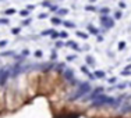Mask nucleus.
Returning a JSON list of instances; mask_svg holds the SVG:
<instances>
[{"instance_id": "nucleus-1", "label": "nucleus", "mask_w": 131, "mask_h": 118, "mask_svg": "<svg viewBox=\"0 0 131 118\" xmlns=\"http://www.w3.org/2000/svg\"><path fill=\"white\" fill-rule=\"evenodd\" d=\"M92 107H100V106H112V107L117 108L120 106V99H113V97H109L106 94H100L92 101L91 104Z\"/></svg>"}, {"instance_id": "nucleus-2", "label": "nucleus", "mask_w": 131, "mask_h": 118, "mask_svg": "<svg viewBox=\"0 0 131 118\" xmlns=\"http://www.w3.org/2000/svg\"><path fill=\"white\" fill-rule=\"evenodd\" d=\"M91 85H89L88 82H81L80 83V86H78V90L75 92V94H73V96L70 97L71 100H75V99H78V97H82L85 93H91Z\"/></svg>"}, {"instance_id": "nucleus-3", "label": "nucleus", "mask_w": 131, "mask_h": 118, "mask_svg": "<svg viewBox=\"0 0 131 118\" xmlns=\"http://www.w3.org/2000/svg\"><path fill=\"white\" fill-rule=\"evenodd\" d=\"M99 21H100V24H102L103 27H106L107 29L114 27V20L110 17V15H100Z\"/></svg>"}, {"instance_id": "nucleus-4", "label": "nucleus", "mask_w": 131, "mask_h": 118, "mask_svg": "<svg viewBox=\"0 0 131 118\" xmlns=\"http://www.w3.org/2000/svg\"><path fill=\"white\" fill-rule=\"evenodd\" d=\"M8 76H10V71H8V69H1V71H0V85H1V86L6 85Z\"/></svg>"}, {"instance_id": "nucleus-5", "label": "nucleus", "mask_w": 131, "mask_h": 118, "mask_svg": "<svg viewBox=\"0 0 131 118\" xmlns=\"http://www.w3.org/2000/svg\"><path fill=\"white\" fill-rule=\"evenodd\" d=\"M103 92H105V89H103L102 86H99V88H96V89H93L92 92H91V94L88 96V99H91V100H95L98 96H100V94H103Z\"/></svg>"}, {"instance_id": "nucleus-6", "label": "nucleus", "mask_w": 131, "mask_h": 118, "mask_svg": "<svg viewBox=\"0 0 131 118\" xmlns=\"http://www.w3.org/2000/svg\"><path fill=\"white\" fill-rule=\"evenodd\" d=\"M64 46H71V47L74 49V50H77V52H80V50H82V49H80V46L75 43V42H73V40H68V42H66L64 43Z\"/></svg>"}, {"instance_id": "nucleus-7", "label": "nucleus", "mask_w": 131, "mask_h": 118, "mask_svg": "<svg viewBox=\"0 0 131 118\" xmlns=\"http://www.w3.org/2000/svg\"><path fill=\"white\" fill-rule=\"evenodd\" d=\"M64 76H66V79H74V71L73 69H66L64 71Z\"/></svg>"}, {"instance_id": "nucleus-8", "label": "nucleus", "mask_w": 131, "mask_h": 118, "mask_svg": "<svg viewBox=\"0 0 131 118\" xmlns=\"http://www.w3.org/2000/svg\"><path fill=\"white\" fill-rule=\"evenodd\" d=\"M93 75H95V78H98V79H103V78L106 76V74H105V71H100V69H96Z\"/></svg>"}, {"instance_id": "nucleus-9", "label": "nucleus", "mask_w": 131, "mask_h": 118, "mask_svg": "<svg viewBox=\"0 0 131 118\" xmlns=\"http://www.w3.org/2000/svg\"><path fill=\"white\" fill-rule=\"evenodd\" d=\"M87 29H88L89 33H92V35H99V31H98V29H96L93 25H88V27H87Z\"/></svg>"}, {"instance_id": "nucleus-10", "label": "nucleus", "mask_w": 131, "mask_h": 118, "mask_svg": "<svg viewBox=\"0 0 131 118\" xmlns=\"http://www.w3.org/2000/svg\"><path fill=\"white\" fill-rule=\"evenodd\" d=\"M50 21H52V24H53V25H60V24H63V21H61L59 17H52V20H50Z\"/></svg>"}, {"instance_id": "nucleus-11", "label": "nucleus", "mask_w": 131, "mask_h": 118, "mask_svg": "<svg viewBox=\"0 0 131 118\" xmlns=\"http://www.w3.org/2000/svg\"><path fill=\"white\" fill-rule=\"evenodd\" d=\"M66 14H68L67 8H59V10H57V15H59V18H60L61 15H66Z\"/></svg>"}, {"instance_id": "nucleus-12", "label": "nucleus", "mask_w": 131, "mask_h": 118, "mask_svg": "<svg viewBox=\"0 0 131 118\" xmlns=\"http://www.w3.org/2000/svg\"><path fill=\"white\" fill-rule=\"evenodd\" d=\"M87 64H88V65H95V61H93V57L92 56H87Z\"/></svg>"}, {"instance_id": "nucleus-13", "label": "nucleus", "mask_w": 131, "mask_h": 118, "mask_svg": "<svg viewBox=\"0 0 131 118\" xmlns=\"http://www.w3.org/2000/svg\"><path fill=\"white\" fill-rule=\"evenodd\" d=\"M63 25L66 28H75V24L74 22H70V21H63Z\"/></svg>"}, {"instance_id": "nucleus-14", "label": "nucleus", "mask_w": 131, "mask_h": 118, "mask_svg": "<svg viewBox=\"0 0 131 118\" xmlns=\"http://www.w3.org/2000/svg\"><path fill=\"white\" fill-rule=\"evenodd\" d=\"M53 29H45V31H42L41 32V35H42V36H46V35H50V36H52V33H53Z\"/></svg>"}, {"instance_id": "nucleus-15", "label": "nucleus", "mask_w": 131, "mask_h": 118, "mask_svg": "<svg viewBox=\"0 0 131 118\" xmlns=\"http://www.w3.org/2000/svg\"><path fill=\"white\" fill-rule=\"evenodd\" d=\"M17 10L15 8H7V10L4 11V15H11V14H15Z\"/></svg>"}, {"instance_id": "nucleus-16", "label": "nucleus", "mask_w": 131, "mask_h": 118, "mask_svg": "<svg viewBox=\"0 0 131 118\" xmlns=\"http://www.w3.org/2000/svg\"><path fill=\"white\" fill-rule=\"evenodd\" d=\"M77 36H80L81 39H88V33L81 32V31H77Z\"/></svg>"}, {"instance_id": "nucleus-17", "label": "nucleus", "mask_w": 131, "mask_h": 118, "mask_svg": "<svg viewBox=\"0 0 131 118\" xmlns=\"http://www.w3.org/2000/svg\"><path fill=\"white\" fill-rule=\"evenodd\" d=\"M78 117H80V114H77V113H71V114L63 115V118H78Z\"/></svg>"}, {"instance_id": "nucleus-18", "label": "nucleus", "mask_w": 131, "mask_h": 118, "mask_svg": "<svg viewBox=\"0 0 131 118\" xmlns=\"http://www.w3.org/2000/svg\"><path fill=\"white\" fill-rule=\"evenodd\" d=\"M100 13H102V15H107V14L110 13V8H107V7H102V8H100Z\"/></svg>"}, {"instance_id": "nucleus-19", "label": "nucleus", "mask_w": 131, "mask_h": 118, "mask_svg": "<svg viewBox=\"0 0 131 118\" xmlns=\"http://www.w3.org/2000/svg\"><path fill=\"white\" fill-rule=\"evenodd\" d=\"M20 32H21V28H20V27H18V28H11V33H13V35H18Z\"/></svg>"}, {"instance_id": "nucleus-20", "label": "nucleus", "mask_w": 131, "mask_h": 118, "mask_svg": "<svg viewBox=\"0 0 131 118\" xmlns=\"http://www.w3.org/2000/svg\"><path fill=\"white\" fill-rule=\"evenodd\" d=\"M20 15H21V17H28V15H29V11L28 10H21V11H20Z\"/></svg>"}, {"instance_id": "nucleus-21", "label": "nucleus", "mask_w": 131, "mask_h": 118, "mask_svg": "<svg viewBox=\"0 0 131 118\" xmlns=\"http://www.w3.org/2000/svg\"><path fill=\"white\" fill-rule=\"evenodd\" d=\"M29 24H31V18H27V20H24V21H22L21 27H28Z\"/></svg>"}, {"instance_id": "nucleus-22", "label": "nucleus", "mask_w": 131, "mask_h": 118, "mask_svg": "<svg viewBox=\"0 0 131 118\" xmlns=\"http://www.w3.org/2000/svg\"><path fill=\"white\" fill-rule=\"evenodd\" d=\"M85 10H87V11H95L96 7H95V6H91V4H88V6H85Z\"/></svg>"}, {"instance_id": "nucleus-23", "label": "nucleus", "mask_w": 131, "mask_h": 118, "mask_svg": "<svg viewBox=\"0 0 131 118\" xmlns=\"http://www.w3.org/2000/svg\"><path fill=\"white\" fill-rule=\"evenodd\" d=\"M81 71L85 74V75H89V74H91V72L88 71V67H87V65H82V67H81Z\"/></svg>"}, {"instance_id": "nucleus-24", "label": "nucleus", "mask_w": 131, "mask_h": 118, "mask_svg": "<svg viewBox=\"0 0 131 118\" xmlns=\"http://www.w3.org/2000/svg\"><path fill=\"white\" fill-rule=\"evenodd\" d=\"M121 17H123L121 11H116V13H114V20H120Z\"/></svg>"}, {"instance_id": "nucleus-25", "label": "nucleus", "mask_w": 131, "mask_h": 118, "mask_svg": "<svg viewBox=\"0 0 131 118\" xmlns=\"http://www.w3.org/2000/svg\"><path fill=\"white\" fill-rule=\"evenodd\" d=\"M121 111H123V113H126V111H131V106H126V104H124L123 107H121Z\"/></svg>"}, {"instance_id": "nucleus-26", "label": "nucleus", "mask_w": 131, "mask_h": 118, "mask_svg": "<svg viewBox=\"0 0 131 118\" xmlns=\"http://www.w3.org/2000/svg\"><path fill=\"white\" fill-rule=\"evenodd\" d=\"M68 35H67V32L66 31H61V32H59V38H67Z\"/></svg>"}, {"instance_id": "nucleus-27", "label": "nucleus", "mask_w": 131, "mask_h": 118, "mask_svg": "<svg viewBox=\"0 0 131 118\" xmlns=\"http://www.w3.org/2000/svg\"><path fill=\"white\" fill-rule=\"evenodd\" d=\"M124 47H126V42L121 40L120 43H119V50H124Z\"/></svg>"}, {"instance_id": "nucleus-28", "label": "nucleus", "mask_w": 131, "mask_h": 118, "mask_svg": "<svg viewBox=\"0 0 131 118\" xmlns=\"http://www.w3.org/2000/svg\"><path fill=\"white\" fill-rule=\"evenodd\" d=\"M121 75H123V76H128V75H131V71H127V69H123V71H121Z\"/></svg>"}, {"instance_id": "nucleus-29", "label": "nucleus", "mask_w": 131, "mask_h": 118, "mask_svg": "<svg viewBox=\"0 0 131 118\" xmlns=\"http://www.w3.org/2000/svg\"><path fill=\"white\" fill-rule=\"evenodd\" d=\"M116 82H117V78H116V76H113V78H109V83H110V85H114Z\"/></svg>"}, {"instance_id": "nucleus-30", "label": "nucleus", "mask_w": 131, "mask_h": 118, "mask_svg": "<svg viewBox=\"0 0 131 118\" xmlns=\"http://www.w3.org/2000/svg\"><path fill=\"white\" fill-rule=\"evenodd\" d=\"M8 22H10V21H8V18H1V20H0V24L8 25Z\"/></svg>"}, {"instance_id": "nucleus-31", "label": "nucleus", "mask_w": 131, "mask_h": 118, "mask_svg": "<svg viewBox=\"0 0 131 118\" xmlns=\"http://www.w3.org/2000/svg\"><path fill=\"white\" fill-rule=\"evenodd\" d=\"M75 59H77V56L73 54V56H67V59L66 60H67V61H73V60H75Z\"/></svg>"}, {"instance_id": "nucleus-32", "label": "nucleus", "mask_w": 131, "mask_h": 118, "mask_svg": "<svg viewBox=\"0 0 131 118\" xmlns=\"http://www.w3.org/2000/svg\"><path fill=\"white\" fill-rule=\"evenodd\" d=\"M7 43H8L7 40H0V49H1V47H6V46H7Z\"/></svg>"}, {"instance_id": "nucleus-33", "label": "nucleus", "mask_w": 131, "mask_h": 118, "mask_svg": "<svg viewBox=\"0 0 131 118\" xmlns=\"http://www.w3.org/2000/svg\"><path fill=\"white\" fill-rule=\"evenodd\" d=\"M50 6H52L50 1H42V7H49V8H50Z\"/></svg>"}, {"instance_id": "nucleus-34", "label": "nucleus", "mask_w": 131, "mask_h": 118, "mask_svg": "<svg viewBox=\"0 0 131 118\" xmlns=\"http://www.w3.org/2000/svg\"><path fill=\"white\" fill-rule=\"evenodd\" d=\"M56 47L57 49H59V47H64V43H63V42H60V40H57L56 42Z\"/></svg>"}, {"instance_id": "nucleus-35", "label": "nucleus", "mask_w": 131, "mask_h": 118, "mask_svg": "<svg viewBox=\"0 0 131 118\" xmlns=\"http://www.w3.org/2000/svg\"><path fill=\"white\" fill-rule=\"evenodd\" d=\"M42 54H43V53L41 52V50H36V52H35V57H38V59H41V57H42Z\"/></svg>"}, {"instance_id": "nucleus-36", "label": "nucleus", "mask_w": 131, "mask_h": 118, "mask_svg": "<svg viewBox=\"0 0 131 118\" xmlns=\"http://www.w3.org/2000/svg\"><path fill=\"white\" fill-rule=\"evenodd\" d=\"M45 18H47V14H46V13L39 14V20H45Z\"/></svg>"}, {"instance_id": "nucleus-37", "label": "nucleus", "mask_w": 131, "mask_h": 118, "mask_svg": "<svg viewBox=\"0 0 131 118\" xmlns=\"http://www.w3.org/2000/svg\"><path fill=\"white\" fill-rule=\"evenodd\" d=\"M128 85L127 83H120V85H117V88H119V89H124V88H127Z\"/></svg>"}, {"instance_id": "nucleus-38", "label": "nucleus", "mask_w": 131, "mask_h": 118, "mask_svg": "<svg viewBox=\"0 0 131 118\" xmlns=\"http://www.w3.org/2000/svg\"><path fill=\"white\" fill-rule=\"evenodd\" d=\"M56 57H57L56 52H53V53H52V56H50V60H52V61H54V60H56Z\"/></svg>"}, {"instance_id": "nucleus-39", "label": "nucleus", "mask_w": 131, "mask_h": 118, "mask_svg": "<svg viewBox=\"0 0 131 118\" xmlns=\"http://www.w3.org/2000/svg\"><path fill=\"white\" fill-rule=\"evenodd\" d=\"M57 38H59V32L54 31L53 33H52V39H57Z\"/></svg>"}, {"instance_id": "nucleus-40", "label": "nucleus", "mask_w": 131, "mask_h": 118, "mask_svg": "<svg viewBox=\"0 0 131 118\" xmlns=\"http://www.w3.org/2000/svg\"><path fill=\"white\" fill-rule=\"evenodd\" d=\"M119 7H120V8H126V7H127V4L124 3V1H120V3H119Z\"/></svg>"}, {"instance_id": "nucleus-41", "label": "nucleus", "mask_w": 131, "mask_h": 118, "mask_svg": "<svg viewBox=\"0 0 131 118\" xmlns=\"http://www.w3.org/2000/svg\"><path fill=\"white\" fill-rule=\"evenodd\" d=\"M11 54H14V52H4V53H1V56H11Z\"/></svg>"}, {"instance_id": "nucleus-42", "label": "nucleus", "mask_w": 131, "mask_h": 118, "mask_svg": "<svg viewBox=\"0 0 131 118\" xmlns=\"http://www.w3.org/2000/svg\"><path fill=\"white\" fill-rule=\"evenodd\" d=\"M57 10H59L57 6H50V11H57Z\"/></svg>"}, {"instance_id": "nucleus-43", "label": "nucleus", "mask_w": 131, "mask_h": 118, "mask_svg": "<svg viewBox=\"0 0 131 118\" xmlns=\"http://www.w3.org/2000/svg\"><path fill=\"white\" fill-rule=\"evenodd\" d=\"M34 8H35V6H32V4H29V6H27V10H34Z\"/></svg>"}, {"instance_id": "nucleus-44", "label": "nucleus", "mask_w": 131, "mask_h": 118, "mask_svg": "<svg viewBox=\"0 0 131 118\" xmlns=\"http://www.w3.org/2000/svg\"><path fill=\"white\" fill-rule=\"evenodd\" d=\"M28 54H29V50H24V52H22V56H25V57H27Z\"/></svg>"}, {"instance_id": "nucleus-45", "label": "nucleus", "mask_w": 131, "mask_h": 118, "mask_svg": "<svg viewBox=\"0 0 131 118\" xmlns=\"http://www.w3.org/2000/svg\"><path fill=\"white\" fill-rule=\"evenodd\" d=\"M103 40V36L102 35H98V42H102Z\"/></svg>"}, {"instance_id": "nucleus-46", "label": "nucleus", "mask_w": 131, "mask_h": 118, "mask_svg": "<svg viewBox=\"0 0 131 118\" xmlns=\"http://www.w3.org/2000/svg\"><path fill=\"white\" fill-rule=\"evenodd\" d=\"M89 78H91V79H96V78H95V75H93V74H89Z\"/></svg>"}, {"instance_id": "nucleus-47", "label": "nucleus", "mask_w": 131, "mask_h": 118, "mask_svg": "<svg viewBox=\"0 0 131 118\" xmlns=\"http://www.w3.org/2000/svg\"><path fill=\"white\" fill-rule=\"evenodd\" d=\"M124 69H127V71H130V69H131V64H130V65H127V67H126Z\"/></svg>"}, {"instance_id": "nucleus-48", "label": "nucleus", "mask_w": 131, "mask_h": 118, "mask_svg": "<svg viewBox=\"0 0 131 118\" xmlns=\"http://www.w3.org/2000/svg\"><path fill=\"white\" fill-rule=\"evenodd\" d=\"M130 86H131V83H130Z\"/></svg>"}]
</instances>
